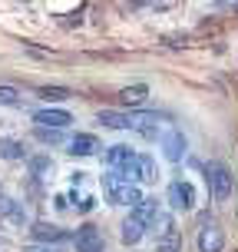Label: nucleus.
I'll list each match as a JSON object with an SVG mask.
<instances>
[{"instance_id": "f3484780", "label": "nucleus", "mask_w": 238, "mask_h": 252, "mask_svg": "<svg viewBox=\"0 0 238 252\" xmlns=\"http://www.w3.org/2000/svg\"><path fill=\"white\" fill-rule=\"evenodd\" d=\"M26 169H30L33 179H40V176H47V173H53V159L50 156H30L26 159Z\"/></svg>"}, {"instance_id": "f03ea898", "label": "nucleus", "mask_w": 238, "mask_h": 252, "mask_svg": "<svg viewBox=\"0 0 238 252\" xmlns=\"http://www.w3.org/2000/svg\"><path fill=\"white\" fill-rule=\"evenodd\" d=\"M205 176H209V186H212L215 202H228L232 199V192H235V176H232V169H228L222 159L205 163Z\"/></svg>"}, {"instance_id": "aec40b11", "label": "nucleus", "mask_w": 238, "mask_h": 252, "mask_svg": "<svg viewBox=\"0 0 238 252\" xmlns=\"http://www.w3.org/2000/svg\"><path fill=\"white\" fill-rule=\"evenodd\" d=\"M129 156H132V150H129V146H109V150H106V163L116 169V166H123Z\"/></svg>"}, {"instance_id": "423d86ee", "label": "nucleus", "mask_w": 238, "mask_h": 252, "mask_svg": "<svg viewBox=\"0 0 238 252\" xmlns=\"http://www.w3.org/2000/svg\"><path fill=\"white\" fill-rule=\"evenodd\" d=\"M0 222H3V226H10V229H24V226H30V216H26L24 202L3 199V196H0Z\"/></svg>"}, {"instance_id": "ddd939ff", "label": "nucleus", "mask_w": 238, "mask_h": 252, "mask_svg": "<svg viewBox=\"0 0 238 252\" xmlns=\"http://www.w3.org/2000/svg\"><path fill=\"white\" fill-rule=\"evenodd\" d=\"M119 100L126 106H142V103L149 100V83H132V87L119 90Z\"/></svg>"}, {"instance_id": "5701e85b", "label": "nucleus", "mask_w": 238, "mask_h": 252, "mask_svg": "<svg viewBox=\"0 0 238 252\" xmlns=\"http://www.w3.org/2000/svg\"><path fill=\"white\" fill-rule=\"evenodd\" d=\"M20 93H17V90L13 87H0V106H20Z\"/></svg>"}, {"instance_id": "0eeeda50", "label": "nucleus", "mask_w": 238, "mask_h": 252, "mask_svg": "<svg viewBox=\"0 0 238 252\" xmlns=\"http://www.w3.org/2000/svg\"><path fill=\"white\" fill-rule=\"evenodd\" d=\"M162 150H165V159H169V163H182V156H185V150H188L182 129H169V133H165L162 136Z\"/></svg>"}, {"instance_id": "20e7f679", "label": "nucleus", "mask_w": 238, "mask_h": 252, "mask_svg": "<svg viewBox=\"0 0 238 252\" xmlns=\"http://www.w3.org/2000/svg\"><path fill=\"white\" fill-rule=\"evenodd\" d=\"M73 246H76V252H106V239H103L100 226H93V222H83L76 229Z\"/></svg>"}, {"instance_id": "9b49d317", "label": "nucleus", "mask_w": 238, "mask_h": 252, "mask_svg": "<svg viewBox=\"0 0 238 252\" xmlns=\"http://www.w3.org/2000/svg\"><path fill=\"white\" fill-rule=\"evenodd\" d=\"M225 249V232L218 226H205L199 232V252H222Z\"/></svg>"}, {"instance_id": "6e6552de", "label": "nucleus", "mask_w": 238, "mask_h": 252, "mask_svg": "<svg viewBox=\"0 0 238 252\" xmlns=\"http://www.w3.org/2000/svg\"><path fill=\"white\" fill-rule=\"evenodd\" d=\"M33 123L43 126V129H66V126L73 123V116L66 113V110H40V113H33Z\"/></svg>"}, {"instance_id": "6ab92c4d", "label": "nucleus", "mask_w": 238, "mask_h": 252, "mask_svg": "<svg viewBox=\"0 0 238 252\" xmlns=\"http://www.w3.org/2000/svg\"><path fill=\"white\" fill-rule=\"evenodd\" d=\"M37 96H40V100H47V103H60V100L70 96V90H66V87H40Z\"/></svg>"}, {"instance_id": "412c9836", "label": "nucleus", "mask_w": 238, "mask_h": 252, "mask_svg": "<svg viewBox=\"0 0 238 252\" xmlns=\"http://www.w3.org/2000/svg\"><path fill=\"white\" fill-rule=\"evenodd\" d=\"M156 176H159L156 173V159L152 156H139V183H152Z\"/></svg>"}, {"instance_id": "7ed1b4c3", "label": "nucleus", "mask_w": 238, "mask_h": 252, "mask_svg": "<svg viewBox=\"0 0 238 252\" xmlns=\"http://www.w3.org/2000/svg\"><path fill=\"white\" fill-rule=\"evenodd\" d=\"M165 199H169V206H172V209H179V213H188V209L195 206V186H192L188 179H176V183H169Z\"/></svg>"}, {"instance_id": "4468645a", "label": "nucleus", "mask_w": 238, "mask_h": 252, "mask_svg": "<svg viewBox=\"0 0 238 252\" xmlns=\"http://www.w3.org/2000/svg\"><path fill=\"white\" fill-rule=\"evenodd\" d=\"M132 113H119V110H100V123L113 126V129H132Z\"/></svg>"}, {"instance_id": "f8f14e48", "label": "nucleus", "mask_w": 238, "mask_h": 252, "mask_svg": "<svg viewBox=\"0 0 238 252\" xmlns=\"http://www.w3.org/2000/svg\"><path fill=\"white\" fill-rule=\"evenodd\" d=\"M100 139L93 136V133H76L73 139H70V153L73 156H93V153H100Z\"/></svg>"}, {"instance_id": "4be33fe9", "label": "nucleus", "mask_w": 238, "mask_h": 252, "mask_svg": "<svg viewBox=\"0 0 238 252\" xmlns=\"http://www.w3.org/2000/svg\"><path fill=\"white\" fill-rule=\"evenodd\" d=\"M33 136H37L40 143H47V146H60V143H63V133H60V129H43V126H33Z\"/></svg>"}, {"instance_id": "393cba45", "label": "nucleus", "mask_w": 238, "mask_h": 252, "mask_svg": "<svg viewBox=\"0 0 238 252\" xmlns=\"http://www.w3.org/2000/svg\"><path fill=\"white\" fill-rule=\"evenodd\" d=\"M30 252H60V249H50V246H47V249H30Z\"/></svg>"}, {"instance_id": "f257e3e1", "label": "nucleus", "mask_w": 238, "mask_h": 252, "mask_svg": "<svg viewBox=\"0 0 238 252\" xmlns=\"http://www.w3.org/2000/svg\"><path fill=\"white\" fill-rule=\"evenodd\" d=\"M103 192H106V199L113 202V206H132V209L146 199L142 189H139L136 183H126L116 169H109V173L103 176Z\"/></svg>"}, {"instance_id": "39448f33", "label": "nucleus", "mask_w": 238, "mask_h": 252, "mask_svg": "<svg viewBox=\"0 0 238 252\" xmlns=\"http://www.w3.org/2000/svg\"><path fill=\"white\" fill-rule=\"evenodd\" d=\"M30 239L43 242V246H60V242L70 239V232L56 222H30Z\"/></svg>"}, {"instance_id": "b1692460", "label": "nucleus", "mask_w": 238, "mask_h": 252, "mask_svg": "<svg viewBox=\"0 0 238 252\" xmlns=\"http://www.w3.org/2000/svg\"><path fill=\"white\" fill-rule=\"evenodd\" d=\"M93 206H96V199L93 196H83L79 199V213H93Z\"/></svg>"}, {"instance_id": "a211bd4d", "label": "nucleus", "mask_w": 238, "mask_h": 252, "mask_svg": "<svg viewBox=\"0 0 238 252\" xmlns=\"http://www.w3.org/2000/svg\"><path fill=\"white\" fill-rule=\"evenodd\" d=\"M116 173H119L126 183H132V179L139 183V153H132V156H129L123 166H116Z\"/></svg>"}, {"instance_id": "2eb2a0df", "label": "nucleus", "mask_w": 238, "mask_h": 252, "mask_svg": "<svg viewBox=\"0 0 238 252\" xmlns=\"http://www.w3.org/2000/svg\"><path fill=\"white\" fill-rule=\"evenodd\" d=\"M142 236H146V226H142V222H139L136 216L129 213V219L123 222V232H119V239H123L126 246H136V242L142 239Z\"/></svg>"}, {"instance_id": "dca6fc26", "label": "nucleus", "mask_w": 238, "mask_h": 252, "mask_svg": "<svg viewBox=\"0 0 238 252\" xmlns=\"http://www.w3.org/2000/svg\"><path fill=\"white\" fill-rule=\"evenodd\" d=\"M26 150L20 139H10V136H0V159H24Z\"/></svg>"}, {"instance_id": "1a4fd4ad", "label": "nucleus", "mask_w": 238, "mask_h": 252, "mask_svg": "<svg viewBox=\"0 0 238 252\" xmlns=\"http://www.w3.org/2000/svg\"><path fill=\"white\" fill-rule=\"evenodd\" d=\"M132 129H136V133L146 139V143H156V139H162V126H159V116H152V113H139L136 120H132Z\"/></svg>"}, {"instance_id": "9d476101", "label": "nucleus", "mask_w": 238, "mask_h": 252, "mask_svg": "<svg viewBox=\"0 0 238 252\" xmlns=\"http://www.w3.org/2000/svg\"><path fill=\"white\" fill-rule=\"evenodd\" d=\"M132 216H136L146 229H149V226L156 229L159 222H162V209H159V202H156V199H142L136 209H132Z\"/></svg>"}]
</instances>
